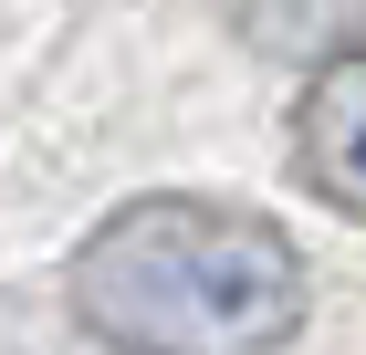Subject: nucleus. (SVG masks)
<instances>
[{"label":"nucleus","mask_w":366,"mask_h":355,"mask_svg":"<svg viewBox=\"0 0 366 355\" xmlns=\"http://www.w3.org/2000/svg\"><path fill=\"white\" fill-rule=\"evenodd\" d=\"M230 21H241V42L252 53H282V63H304V53H356L366 42V0H230Z\"/></svg>","instance_id":"3"},{"label":"nucleus","mask_w":366,"mask_h":355,"mask_svg":"<svg viewBox=\"0 0 366 355\" xmlns=\"http://www.w3.org/2000/svg\"><path fill=\"white\" fill-rule=\"evenodd\" d=\"M74 314L126 355H272L304 324V261L220 199H137L74 251Z\"/></svg>","instance_id":"1"},{"label":"nucleus","mask_w":366,"mask_h":355,"mask_svg":"<svg viewBox=\"0 0 366 355\" xmlns=\"http://www.w3.org/2000/svg\"><path fill=\"white\" fill-rule=\"evenodd\" d=\"M293 157H304V189H325L335 209H366V42L314 74Z\"/></svg>","instance_id":"2"}]
</instances>
